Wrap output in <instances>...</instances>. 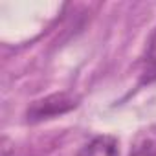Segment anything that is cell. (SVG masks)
I'll return each mask as SVG.
<instances>
[{
    "label": "cell",
    "mask_w": 156,
    "mask_h": 156,
    "mask_svg": "<svg viewBox=\"0 0 156 156\" xmlns=\"http://www.w3.org/2000/svg\"><path fill=\"white\" fill-rule=\"evenodd\" d=\"M11 151H13V145L8 138H2V156H11Z\"/></svg>",
    "instance_id": "5b68a950"
},
{
    "label": "cell",
    "mask_w": 156,
    "mask_h": 156,
    "mask_svg": "<svg viewBox=\"0 0 156 156\" xmlns=\"http://www.w3.org/2000/svg\"><path fill=\"white\" fill-rule=\"evenodd\" d=\"M79 105V98L68 94V92H61V94H51L46 96L42 99H37L31 103V107L28 108L26 116L30 123H39L44 119H51L55 116L66 114L72 108H75Z\"/></svg>",
    "instance_id": "6da1fadb"
},
{
    "label": "cell",
    "mask_w": 156,
    "mask_h": 156,
    "mask_svg": "<svg viewBox=\"0 0 156 156\" xmlns=\"http://www.w3.org/2000/svg\"><path fill=\"white\" fill-rule=\"evenodd\" d=\"M156 79V30L152 31L145 53V66L141 72V83H151Z\"/></svg>",
    "instance_id": "277c9868"
},
{
    "label": "cell",
    "mask_w": 156,
    "mask_h": 156,
    "mask_svg": "<svg viewBox=\"0 0 156 156\" xmlns=\"http://www.w3.org/2000/svg\"><path fill=\"white\" fill-rule=\"evenodd\" d=\"M79 156H119V143L114 136H96L92 141H88Z\"/></svg>",
    "instance_id": "7a4b0ae2"
},
{
    "label": "cell",
    "mask_w": 156,
    "mask_h": 156,
    "mask_svg": "<svg viewBox=\"0 0 156 156\" xmlns=\"http://www.w3.org/2000/svg\"><path fill=\"white\" fill-rule=\"evenodd\" d=\"M130 156H156V129H149L138 134Z\"/></svg>",
    "instance_id": "3957f363"
}]
</instances>
